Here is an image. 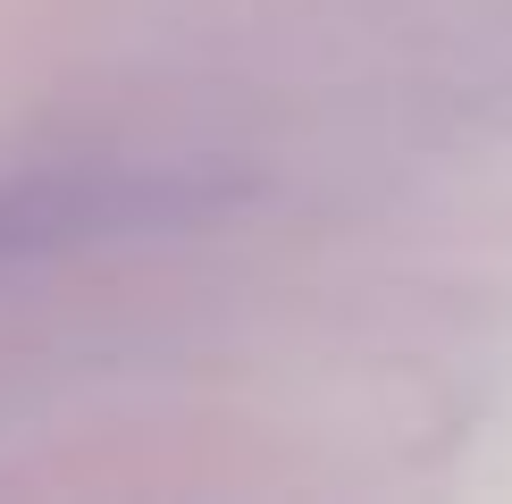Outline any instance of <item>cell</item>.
<instances>
[{"label": "cell", "instance_id": "cell-1", "mask_svg": "<svg viewBox=\"0 0 512 504\" xmlns=\"http://www.w3.org/2000/svg\"><path fill=\"white\" fill-rule=\"evenodd\" d=\"M244 185L210 160H42L0 168V286L59 261L177 244L219 227Z\"/></svg>", "mask_w": 512, "mask_h": 504}]
</instances>
